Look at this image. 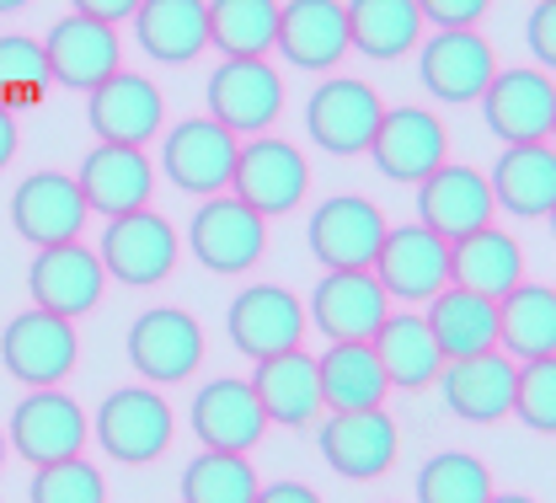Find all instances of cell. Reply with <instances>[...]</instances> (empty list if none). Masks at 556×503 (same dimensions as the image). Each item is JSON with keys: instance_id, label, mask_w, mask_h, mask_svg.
<instances>
[{"instance_id": "46", "label": "cell", "mask_w": 556, "mask_h": 503, "mask_svg": "<svg viewBox=\"0 0 556 503\" xmlns=\"http://www.w3.org/2000/svg\"><path fill=\"white\" fill-rule=\"evenodd\" d=\"M252 503H321V493L305 482H274V488H257Z\"/></svg>"}, {"instance_id": "34", "label": "cell", "mask_w": 556, "mask_h": 503, "mask_svg": "<svg viewBox=\"0 0 556 503\" xmlns=\"http://www.w3.org/2000/svg\"><path fill=\"white\" fill-rule=\"evenodd\" d=\"M369 349H375V360L386 369V380L402 386V391L433 386L439 369H444V354H439V343H433V332H428V322L417 311H391L380 322V332L369 338Z\"/></svg>"}, {"instance_id": "41", "label": "cell", "mask_w": 556, "mask_h": 503, "mask_svg": "<svg viewBox=\"0 0 556 503\" xmlns=\"http://www.w3.org/2000/svg\"><path fill=\"white\" fill-rule=\"evenodd\" d=\"M33 503H108V482L97 466H86V455H70V461H54V466H38L33 471V488H27Z\"/></svg>"}, {"instance_id": "36", "label": "cell", "mask_w": 556, "mask_h": 503, "mask_svg": "<svg viewBox=\"0 0 556 503\" xmlns=\"http://www.w3.org/2000/svg\"><path fill=\"white\" fill-rule=\"evenodd\" d=\"M348 49L369 60H402L422 43V16L417 0H348Z\"/></svg>"}, {"instance_id": "5", "label": "cell", "mask_w": 556, "mask_h": 503, "mask_svg": "<svg viewBox=\"0 0 556 503\" xmlns=\"http://www.w3.org/2000/svg\"><path fill=\"white\" fill-rule=\"evenodd\" d=\"M129 364L139 369V380H155V386H177L188 375H199L204 364V327L193 311L182 305H155L135 316L129 327Z\"/></svg>"}, {"instance_id": "26", "label": "cell", "mask_w": 556, "mask_h": 503, "mask_svg": "<svg viewBox=\"0 0 556 503\" xmlns=\"http://www.w3.org/2000/svg\"><path fill=\"white\" fill-rule=\"evenodd\" d=\"M274 49L294 71H332L348 54L343 0H283V5H278Z\"/></svg>"}, {"instance_id": "10", "label": "cell", "mask_w": 556, "mask_h": 503, "mask_svg": "<svg viewBox=\"0 0 556 503\" xmlns=\"http://www.w3.org/2000/svg\"><path fill=\"white\" fill-rule=\"evenodd\" d=\"M33 471L38 466H54L86 450V413L80 402L65 397L60 386H43V391H27L11 413V439H5Z\"/></svg>"}, {"instance_id": "17", "label": "cell", "mask_w": 556, "mask_h": 503, "mask_svg": "<svg viewBox=\"0 0 556 503\" xmlns=\"http://www.w3.org/2000/svg\"><path fill=\"white\" fill-rule=\"evenodd\" d=\"M369 155L391 183H422L428 172H439L450 161V129L428 108H386Z\"/></svg>"}, {"instance_id": "45", "label": "cell", "mask_w": 556, "mask_h": 503, "mask_svg": "<svg viewBox=\"0 0 556 503\" xmlns=\"http://www.w3.org/2000/svg\"><path fill=\"white\" fill-rule=\"evenodd\" d=\"M70 5H75V16H91V22H108V27L129 22L139 11V0H70Z\"/></svg>"}, {"instance_id": "35", "label": "cell", "mask_w": 556, "mask_h": 503, "mask_svg": "<svg viewBox=\"0 0 556 503\" xmlns=\"http://www.w3.org/2000/svg\"><path fill=\"white\" fill-rule=\"evenodd\" d=\"M316 380H321V407L327 413H364V407H386V369L375 360L369 343H332L316 360Z\"/></svg>"}, {"instance_id": "15", "label": "cell", "mask_w": 556, "mask_h": 503, "mask_svg": "<svg viewBox=\"0 0 556 503\" xmlns=\"http://www.w3.org/2000/svg\"><path fill=\"white\" fill-rule=\"evenodd\" d=\"M236 150H241V140H236L225 124H214V118H182V124L166 135L161 166H166L172 188L199 193V199H214V193L230 188Z\"/></svg>"}, {"instance_id": "18", "label": "cell", "mask_w": 556, "mask_h": 503, "mask_svg": "<svg viewBox=\"0 0 556 503\" xmlns=\"http://www.w3.org/2000/svg\"><path fill=\"white\" fill-rule=\"evenodd\" d=\"M102 289H108V274H102L97 252H86L80 241L38 247V257H33V268H27V294H33V305L49 311V316H65V322L97 311Z\"/></svg>"}, {"instance_id": "12", "label": "cell", "mask_w": 556, "mask_h": 503, "mask_svg": "<svg viewBox=\"0 0 556 503\" xmlns=\"http://www.w3.org/2000/svg\"><path fill=\"white\" fill-rule=\"evenodd\" d=\"M386 316H391V294L369 268H332L311 289V311H305V322H316L332 343H369Z\"/></svg>"}, {"instance_id": "7", "label": "cell", "mask_w": 556, "mask_h": 503, "mask_svg": "<svg viewBox=\"0 0 556 503\" xmlns=\"http://www.w3.org/2000/svg\"><path fill=\"white\" fill-rule=\"evenodd\" d=\"M188 247L208 274H247L268 252V219L247 210L236 193H214L188 225Z\"/></svg>"}, {"instance_id": "48", "label": "cell", "mask_w": 556, "mask_h": 503, "mask_svg": "<svg viewBox=\"0 0 556 503\" xmlns=\"http://www.w3.org/2000/svg\"><path fill=\"white\" fill-rule=\"evenodd\" d=\"M486 503H535V499H525V493H492Z\"/></svg>"}, {"instance_id": "33", "label": "cell", "mask_w": 556, "mask_h": 503, "mask_svg": "<svg viewBox=\"0 0 556 503\" xmlns=\"http://www.w3.org/2000/svg\"><path fill=\"white\" fill-rule=\"evenodd\" d=\"M497 354L514 364L556 360V294L546 285H514L497 300Z\"/></svg>"}, {"instance_id": "49", "label": "cell", "mask_w": 556, "mask_h": 503, "mask_svg": "<svg viewBox=\"0 0 556 503\" xmlns=\"http://www.w3.org/2000/svg\"><path fill=\"white\" fill-rule=\"evenodd\" d=\"M22 5H27V0H0V11H22Z\"/></svg>"}, {"instance_id": "1", "label": "cell", "mask_w": 556, "mask_h": 503, "mask_svg": "<svg viewBox=\"0 0 556 503\" xmlns=\"http://www.w3.org/2000/svg\"><path fill=\"white\" fill-rule=\"evenodd\" d=\"M91 429L118 466H150L172 450V402L155 386H124L102 397Z\"/></svg>"}, {"instance_id": "2", "label": "cell", "mask_w": 556, "mask_h": 503, "mask_svg": "<svg viewBox=\"0 0 556 503\" xmlns=\"http://www.w3.org/2000/svg\"><path fill=\"white\" fill-rule=\"evenodd\" d=\"M177 252H182V241H177L172 219L155 215V210H135V215L108 219L102 247H97V263L118 285L150 289L177 268Z\"/></svg>"}, {"instance_id": "50", "label": "cell", "mask_w": 556, "mask_h": 503, "mask_svg": "<svg viewBox=\"0 0 556 503\" xmlns=\"http://www.w3.org/2000/svg\"><path fill=\"white\" fill-rule=\"evenodd\" d=\"M5 450H11V444H5V433H0V466H5Z\"/></svg>"}, {"instance_id": "16", "label": "cell", "mask_w": 556, "mask_h": 503, "mask_svg": "<svg viewBox=\"0 0 556 503\" xmlns=\"http://www.w3.org/2000/svg\"><path fill=\"white\" fill-rule=\"evenodd\" d=\"M417 75H422V86H428L439 102H450V108L482 102L486 80L497 75V54H492L486 38H477V27H439V33L422 43Z\"/></svg>"}, {"instance_id": "44", "label": "cell", "mask_w": 556, "mask_h": 503, "mask_svg": "<svg viewBox=\"0 0 556 503\" xmlns=\"http://www.w3.org/2000/svg\"><path fill=\"white\" fill-rule=\"evenodd\" d=\"M525 38H530L535 71H552V65H556V0H541V5L530 11V27H525Z\"/></svg>"}, {"instance_id": "4", "label": "cell", "mask_w": 556, "mask_h": 503, "mask_svg": "<svg viewBox=\"0 0 556 503\" xmlns=\"http://www.w3.org/2000/svg\"><path fill=\"white\" fill-rule=\"evenodd\" d=\"M316 444L321 461L348 477V482H375L396 466L402 455V429L386 407H364V413H327L316 418Z\"/></svg>"}, {"instance_id": "43", "label": "cell", "mask_w": 556, "mask_h": 503, "mask_svg": "<svg viewBox=\"0 0 556 503\" xmlns=\"http://www.w3.org/2000/svg\"><path fill=\"white\" fill-rule=\"evenodd\" d=\"M492 0H417V16L433 27H477Z\"/></svg>"}, {"instance_id": "42", "label": "cell", "mask_w": 556, "mask_h": 503, "mask_svg": "<svg viewBox=\"0 0 556 503\" xmlns=\"http://www.w3.org/2000/svg\"><path fill=\"white\" fill-rule=\"evenodd\" d=\"M514 413L535 433L556 429V360H530L514 375Z\"/></svg>"}, {"instance_id": "22", "label": "cell", "mask_w": 556, "mask_h": 503, "mask_svg": "<svg viewBox=\"0 0 556 503\" xmlns=\"http://www.w3.org/2000/svg\"><path fill=\"white\" fill-rule=\"evenodd\" d=\"M188 424H193L204 450L247 455L268 433V413H263L252 380H208V386H199V397H193Z\"/></svg>"}, {"instance_id": "39", "label": "cell", "mask_w": 556, "mask_h": 503, "mask_svg": "<svg viewBox=\"0 0 556 503\" xmlns=\"http://www.w3.org/2000/svg\"><path fill=\"white\" fill-rule=\"evenodd\" d=\"M497 493L486 461L466 450H444L417 471V503H486Z\"/></svg>"}, {"instance_id": "6", "label": "cell", "mask_w": 556, "mask_h": 503, "mask_svg": "<svg viewBox=\"0 0 556 503\" xmlns=\"http://www.w3.org/2000/svg\"><path fill=\"white\" fill-rule=\"evenodd\" d=\"M486 129L503 144H552L556 129V86L535 65H514L497 71L482 91Z\"/></svg>"}, {"instance_id": "14", "label": "cell", "mask_w": 556, "mask_h": 503, "mask_svg": "<svg viewBox=\"0 0 556 503\" xmlns=\"http://www.w3.org/2000/svg\"><path fill=\"white\" fill-rule=\"evenodd\" d=\"M225 327H230V343L247 360L263 364V360H274V354L300 349V338H305V305H300V294H289V289H278V285H252L230 300Z\"/></svg>"}, {"instance_id": "20", "label": "cell", "mask_w": 556, "mask_h": 503, "mask_svg": "<svg viewBox=\"0 0 556 503\" xmlns=\"http://www.w3.org/2000/svg\"><path fill=\"white\" fill-rule=\"evenodd\" d=\"M86 199L75 188V177L65 172H33L16 183L11 193V225L22 241L33 247H65V241H80V225H86Z\"/></svg>"}, {"instance_id": "9", "label": "cell", "mask_w": 556, "mask_h": 503, "mask_svg": "<svg viewBox=\"0 0 556 503\" xmlns=\"http://www.w3.org/2000/svg\"><path fill=\"white\" fill-rule=\"evenodd\" d=\"M386 118V102L369 80H321L305 102V129L311 140L332 155H364L375 144V129Z\"/></svg>"}, {"instance_id": "24", "label": "cell", "mask_w": 556, "mask_h": 503, "mask_svg": "<svg viewBox=\"0 0 556 503\" xmlns=\"http://www.w3.org/2000/svg\"><path fill=\"white\" fill-rule=\"evenodd\" d=\"M75 188H80V199H86L91 215L118 219V215H135V210L150 204L155 172H150L144 150H135V144H97V150L80 161Z\"/></svg>"}, {"instance_id": "19", "label": "cell", "mask_w": 556, "mask_h": 503, "mask_svg": "<svg viewBox=\"0 0 556 503\" xmlns=\"http://www.w3.org/2000/svg\"><path fill=\"white\" fill-rule=\"evenodd\" d=\"M369 274L380 279L391 300H433L450 285V241H439L422 225H396V230H386Z\"/></svg>"}, {"instance_id": "21", "label": "cell", "mask_w": 556, "mask_h": 503, "mask_svg": "<svg viewBox=\"0 0 556 503\" xmlns=\"http://www.w3.org/2000/svg\"><path fill=\"white\" fill-rule=\"evenodd\" d=\"M514 375H519V364L486 349L471 360H444L433 386L460 424H503L514 413Z\"/></svg>"}, {"instance_id": "8", "label": "cell", "mask_w": 556, "mask_h": 503, "mask_svg": "<svg viewBox=\"0 0 556 503\" xmlns=\"http://www.w3.org/2000/svg\"><path fill=\"white\" fill-rule=\"evenodd\" d=\"M80 360V338L65 316H49V311H22L11 316L5 338H0V364L11 369V380L43 391V386H60Z\"/></svg>"}, {"instance_id": "23", "label": "cell", "mask_w": 556, "mask_h": 503, "mask_svg": "<svg viewBox=\"0 0 556 503\" xmlns=\"http://www.w3.org/2000/svg\"><path fill=\"white\" fill-rule=\"evenodd\" d=\"M386 230L391 225H386V215L369 199L338 193V199H327L311 215V252L327 263V274L332 268H369L375 252H380V241H386Z\"/></svg>"}, {"instance_id": "3", "label": "cell", "mask_w": 556, "mask_h": 503, "mask_svg": "<svg viewBox=\"0 0 556 503\" xmlns=\"http://www.w3.org/2000/svg\"><path fill=\"white\" fill-rule=\"evenodd\" d=\"M230 188H236V199H241L247 210H257L263 219L289 215V210H300V199L311 193V161L289 140L252 135V140L236 150Z\"/></svg>"}, {"instance_id": "37", "label": "cell", "mask_w": 556, "mask_h": 503, "mask_svg": "<svg viewBox=\"0 0 556 503\" xmlns=\"http://www.w3.org/2000/svg\"><path fill=\"white\" fill-rule=\"evenodd\" d=\"M278 38V0H208V43L225 60H268Z\"/></svg>"}, {"instance_id": "32", "label": "cell", "mask_w": 556, "mask_h": 503, "mask_svg": "<svg viewBox=\"0 0 556 503\" xmlns=\"http://www.w3.org/2000/svg\"><path fill=\"white\" fill-rule=\"evenodd\" d=\"M450 285L486 294V300H503L514 285H525V247L508 230L486 225V230L450 247Z\"/></svg>"}, {"instance_id": "47", "label": "cell", "mask_w": 556, "mask_h": 503, "mask_svg": "<svg viewBox=\"0 0 556 503\" xmlns=\"http://www.w3.org/2000/svg\"><path fill=\"white\" fill-rule=\"evenodd\" d=\"M16 140H22V135H16V113H11V108L0 102V166H11V155H16Z\"/></svg>"}, {"instance_id": "31", "label": "cell", "mask_w": 556, "mask_h": 503, "mask_svg": "<svg viewBox=\"0 0 556 503\" xmlns=\"http://www.w3.org/2000/svg\"><path fill=\"white\" fill-rule=\"evenodd\" d=\"M139 49L161 65H188L208 49V0H139Z\"/></svg>"}, {"instance_id": "40", "label": "cell", "mask_w": 556, "mask_h": 503, "mask_svg": "<svg viewBox=\"0 0 556 503\" xmlns=\"http://www.w3.org/2000/svg\"><path fill=\"white\" fill-rule=\"evenodd\" d=\"M49 60H43V43L38 38H22V33H5L0 38V102L11 113L22 108H38L43 91H49Z\"/></svg>"}, {"instance_id": "25", "label": "cell", "mask_w": 556, "mask_h": 503, "mask_svg": "<svg viewBox=\"0 0 556 503\" xmlns=\"http://www.w3.org/2000/svg\"><path fill=\"white\" fill-rule=\"evenodd\" d=\"M43 60H49V75L70 86V91H97L102 80L118 65V33L108 22H91V16H60L43 38Z\"/></svg>"}, {"instance_id": "38", "label": "cell", "mask_w": 556, "mask_h": 503, "mask_svg": "<svg viewBox=\"0 0 556 503\" xmlns=\"http://www.w3.org/2000/svg\"><path fill=\"white\" fill-rule=\"evenodd\" d=\"M257 499V466L247 455L204 450L182 471V503H252Z\"/></svg>"}, {"instance_id": "28", "label": "cell", "mask_w": 556, "mask_h": 503, "mask_svg": "<svg viewBox=\"0 0 556 503\" xmlns=\"http://www.w3.org/2000/svg\"><path fill=\"white\" fill-rule=\"evenodd\" d=\"M268 424H283V429H311L327 407H321V380H316V360L305 349H289V354H274V360L257 364V380H252Z\"/></svg>"}, {"instance_id": "30", "label": "cell", "mask_w": 556, "mask_h": 503, "mask_svg": "<svg viewBox=\"0 0 556 503\" xmlns=\"http://www.w3.org/2000/svg\"><path fill=\"white\" fill-rule=\"evenodd\" d=\"M428 332L439 343L444 360H471V354H486L497 349V300L486 294H471L460 285H444L433 300H428Z\"/></svg>"}, {"instance_id": "27", "label": "cell", "mask_w": 556, "mask_h": 503, "mask_svg": "<svg viewBox=\"0 0 556 503\" xmlns=\"http://www.w3.org/2000/svg\"><path fill=\"white\" fill-rule=\"evenodd\" d=\"M166 118V97L155 80L135 71H113L91 91V129L102 144H144Z\"/></svg>"}, {"instance_id": "29", "label": "cell", "mask_w": 556, "mask_h": 503, "mask_svg": "<svg viewBox=\"0 0 556 503\" xmlns=\"http://www.w3.org/2000/svg\"><path fill=\"white\" fill-rule=\"evenodd\" d=\"M492 204L519 219L552 215L556 204V150L552 144H508L486 177Z\"/></svg>"}, {"instance_id": "13", "label": "cell", "mask_w": 556, "mask_h": 503, "mask_svg": "<svg viewBox=\"0 0 556 503\" xmlns=\"http://www.w3.org/2000/svg\"><path fill=\"white\" fill-rule=\"evenodd\" d=\"M283 113V80L268 60H225L208 75V118L225 124L236 140L263 135Z\"/></svg>"}, {"instance_id": "11", "label": "cell", "mask_w": 556, "mask_h": 503, "mask_svg": "<svg viewBox=\"0 0 556 503\" xmlns=\"http://www.w3.org/2000/svg\"><path fill=\"white\" fill-rule=\"evenodd\" d=\"M417 225L422 230H433L439 241H466V236H477L492 225L497 215V204H492V188H486V177L477 166H439V172H428L422 183H417Z\"/></svg>"}]
</instances>
